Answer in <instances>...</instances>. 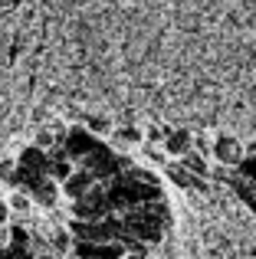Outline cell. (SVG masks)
Wrapping results in <instances>:
<instances>
[{"mask_svg":"<svg viewBox=\"0 0 256 259\" xmlns=\"http://www.w3.org/2000/svg\"><path fill=\"white\" fill-rule=\"evenodd\" d=\"M171 223V213L161 200H145L125 210L122 217V236H135V240H161Z\"/></svg>","mask_w":256,"mask_h":259,"instance_id":"obj_1","label":"cell"},{"mask_svg":"<svg viewBox=\"0 0 256 259\" xmlns=\"http://www.w3.org/2000/svg\"><path fill=\"white\" fill-rule=\"evenodd\" d=\"M72 213H76L79 220H99V217L112 213L105 190H102V187H89L86 194H79V197H76V207H72Z\"/></svg>","mask_w":256,"mask_h":259,"instance_id":"obj_2","label":"cell"},{"mask_svg":"<svg viewBox=\"0 0 256 259\" xmlns=\"http://www.w3.org/2000/svg\"><path fill=\"white\" fill-rule=\"evenodd\" d=\"M76 253L79 256H122V253H128V246L118 243V240H112V243H105V240H79Z\"/></svg>","mask_w":256,"mask_h":259,"instance_id":"obj_3","label":"cell"},{"mask_svg":"<svg viewBox=\"0 0 256 259\" xmlns=\"http://www.w3.org/2000/svg\"><path fill=\"white\" fill-rule=\"evenodd\" d=\"M96 148H99V141L92 138L89 132L76 128V132H69V138H66L63 154H66V158H86V154H89V151H96Z\"/></svg>","mask_w":256,"mask_h":259,"instance_id":"obj_4","label":"cell"},{"mask_svg":"<svg viewBox=\"0 0 256 259\" xmlns=\"http://www.w3.org/2000/svg\"><path fill=\"white\" fill-rule=\"evenodd\" d=\"M227 184L233 187V194H237L240 200L246 203V207H250V210H256V184H250L243 174H230V177H227Z\"/></svg>","mask_w":256,"mask_h":259,"instance_id":"obj_5","label":"cell"},{"mask_svg":"<svg viewBox=\"0 0 256 259\" xmlns=\"http://www.w3.org/2000/svg\"><path fill=\"white\" fill-rule=\"evenodd\" d=\"M96 181H99V177L92 174L89 167H86V171L72 174L69 181H66V194H69V197H79V194H86V190H89V187H96Z\"/></svg>","mask_w":256,"mask_h":259,"instance_id":"obj_6","label":"cell"},{"mask_svg":"<svg viewBox=\"0 0 256 259\" xmlns=\"http://www.w3.org/2000/svg\"><path fill=\"white\" fill-rule=\"evenodd\" d=\"M217 158H220V161H227V164L240 161V154H237V141H233V138H224V141H217Z\"/></svg>","mask_w":256,"mask_h":259,"instance_id":"obj_7","label":"cell"},{"mask_svg":"<svg viewBox=\"0 0 256 259\" xmlns=\"http://www.w3.org/2000/svg\"><path fill=\"white\" fill-rule=\"evenodd\" d=\"M187 145H191L187 132H174V135H167V151H171V154H184V151H187Z\"/></svg>","mask_w":256,"mask_h":259,"instance_id":"obj_8","label":"cell"},{"mask_svg":"<svg viewBox=\"0 0 256 259\" xmlns=\"http://www.w3.org/2000/svg\"><path fill=\"white\" fill-rule=\"evenodd\" d=\"M240 174H243L246 181L256 184V158H243V161H240Z\"/></svg>","mask_w":256,"mask_h":259,"instance_id":"obj_9","label":"cell"},{"mask_svg":"<svg viewBox=\"0 0 256 259\" xmlns=\"http://www.w3.org/2000/svg\"><path fill=\"white\" fill-rule=\"evenodd\" d=\"M187 171H194V174H204V161H200V158H187Z\"/></svg>","mask_w":256,"mask_h":259,"instance_id":"obj_10","label":"cell"}]
</instances>
